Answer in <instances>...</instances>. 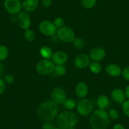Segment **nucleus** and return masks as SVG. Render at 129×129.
Listing matches in <instances>:
<instances>
[{"label": "nucleus", "instance_id": "f257e3e1", "mask_svg": "<svg viewBox=\"0 0 129 129\" xmlns=\"http://www.w3.org/2000/svg\"><path fill=\"white\" fill-rule=\"evenodd\" d=\"M58 112V107L57 104L51 100H48L41 103L37 109L38 118L44 121L53 120L56 116Z\"/></svg>", "mask_w": 129, "mask_h": 129}, {"label": "nucleus", "instance_id": "f03ea898", "mask_svg": "<svg viewBox=\"0 0 129 129\" xmlns=\"http://www.w3.org/2000/svg\"><path fill=\"white\" fill-rule=\"evenodd\" d=\"M89 122L92 129H106L110 123V117L105 110H98L91 114Z\"/></svg>", "mask_w": 129, "mask_h": 129}, {"label": "nucleus", "instance_id": "7ed1b4c3", "mask_svg": "<svg viewBox=\"0 0 129 129\" xmlns=\"http://www.w3.org/2000/svg\"><path fill=\"white\" fill-rule=\"evenodd\" d=\"M78 122L76 114L71 111H64L58 115L56 123L58 127L61 129H68L74 127Z\"/></svg>", "mask_w": 129, "mask_h": 129}, {"label": "nucleus", "instance_id": "20e7f679", "mask_svg": "<svg viewBox=\"0 0 129 129\" xmlns=\"http://www.w3.org/2000/svg\"><path fill=\"white\" fill-rule=\"evenodd\" d=\"M54 63L49 59H43L39 61L36 65V71L40 75L46 76L52 74L54 70Z\"/></svg>", "mask_w": 129, "mask_h": 129}, {"label": "nucleus", "instance_id": "39448f33", "mask_svg": "<svg viewBox=\"0 0 129 129\" xmlns=\"http://www.w3.org/2000/svg\"><path fill=\"white\" fill-rule=\"evenodd\" d=\"M57 36L61 41L64 43H71L75 38V32L73 29L66 26L58 28L57 30Z\"/></svg>", "mask_w": 129, "mask_h": 129}, {"label": "nucleus", "instance_id": "423d86ee", "mask_svg": "<svg viewBox=\"0 0 129 129\" xmlns=\"http://www.w3.org/2000/svg\"><path fill=\"white\" fill-rule=\"evenodd\" d=\"M77 110L80 115L86 116L90 115L92 110V104L88 99H82L77 105Z\"/></svg>", "mask_w": 129, "mask_h": 129}, {"label": "nucleus", "instance_id": "0eeeda50", "mask_svg": "<svg viewBox=\"0 0 129 129\" xmlns=\"http://www.w3.org/2000/svg\"><path fill=\"white\" fill-rule=\"evenodd\" d=\"M4 7L7 12L10 15H17L20 12L22 4L19 0H5Z\"/></svg>", "mask_w": 129, "mask_h": 129}, {"label": "nucleus", "instance_id": "6e6552de", "mask_svg": "<svg viewBox=\"0 0 129 129\" xmlns=\"http://www.w3.org/2000/svg\"><path fill=\"white\" fill-rule=\"evenodd\" d=\"M54 23L48 20L43 21L39 25V30L42 34L46 36H53L56 32Z\"/></svg>", "mask_w": 129, "mask_h": 129}, {"label": "nucleus", "instance_id": "1a4fd4ad", "mask_svg": "<svg viewBox=\"0 0 129 129\" xmlns=\"http://www.w3.org/2000/svg\"><path fill=\"white\" fill-rule=\"evenodd\" d=\"M51 98L53 101L56 104L61 105L66 100V93L64 89L61 87H56L51 92Z\"/></svg>", "mask_w": 129, "mask_h": 129}, {"label": "nucleus", "instance_id": "9d476101", "mask_svg": "<svg viewBox=\"0 0 129 129\" xmlns=\"http://www.w3.org/2000/svg\"><path fill=\"white\" fill-rule=\"evenodd\" d=\"M17 23L22 29L28 30L30 27V18L29 15L25 12H21L17 16Z\"/></svg>", "mask_w": 129, "mask_h": 129}, {"label": "nucleus", "instance_id": "9b49d317", "mask_svg": "<svg viewBox=\"0 0 129 129\" xmlns=\"http://www.w3.org/2000/svg\"><path fill=\"white\" fill-rule=\"evenodd\" d=\"M106 56V51L101 47H96L90 50L89 58L93 61L98 62L102 61Z\"/></svg>", "mask_w": 129, "mask_h": 129}, {"label": "nucleus", "instance_id": "f8f14e48", "mask_svg": "<svg viewBox=\"0 0 129 129\" xmlns=\"http://www.w3.org/2000/svg\"><path fill=\"white\" fill-rule=\"evenodd\" d=\"M90 63V58L86 54H80L77 56L74 60V64L77 69H84L89 66Z\"/></svg>", "mask_w": 129, "mask_h": 129}, {"label": "nucleus", "instance_id": "ddd939ff", "mask_svg": "<svg viewBox=\"0 0 129 129\" xmlns=\"http://www.w3.org/2000/svg\"><path fill=\"white\" fill-rule=\"evenodd\" d=\"M68 60V54L63 51H58L53 53L52 61L56 65H63Z\"/></svg>", "mask_w": 129, "mask_h": 129}, {"label": "nucleus", "instance_id": "4468645a", "mask_svg": "<svg viewBox=\"0 0 129 129\" xmlns=\"http://www.w3.org/2000/svg\"><path fill=\"white\" fill-rule=\"evenodd\" d=\"M106 72L110 76L113 77H118L121 74L122 70L117 64L111 63L106 67Z\"/></svg>", "mask_w": 129, "mask_h": 129}, {"label": "nucleus", "instance_id": "2eb2a0df", "mask_svg": "<svg viewBox=\"0 0 129 129\" xmlns=\"http://www.w3.org/2000/svg\"><path fill=\"white\" fill-rule=\"evenodd\" d=\"M75 93L80 98H84L88 94V87L84 82H79L75 87Z\"/></svg>", "mask_w": 129, "mask_h": 129}, {"label": "nucleus", "instance_id": "dca6fc26", "mask_svg": "<svg viewBox=\"0 0 129 129\" xmlns=\"http://www.w3.org/2000/svg\"><path fill=\"white\" fill-rule=\"evenodd\" d=\"M111 98L117 103H123L125 100V92L120 89H114L111 92Z\"/></svg>", "mask_w": 129, "mask_h": 129}, {"label": "nucleus", "instance_id": "f3484780", "mask_svg": "<svg viewBox=\"0 0 129 129\" xmlns=\"http://www.w3.org/2000/svg\"><path fill=\"white\" fill-rule=\"evenodd\" d=\"M39 0H23L22 7L27 12H33L38 7Z\"/></svg>", "mask_w": 129, "mask_h": 129}, {"label": "nucleus", "instance_id": "a211bd4d", "mask_svg": "<svg viewBox=\"0 0 129 129\" xmlns=\"http://www.w3.org/2000/svg\"><path fill=\"white\" fill-rule=\"evenodd\" d=\"M97 105L100 110H105L108 106L109 100L105 95H100L97 99Z\"/></svg>", "mask_w": 129, "mask_h": 129}, {"label": "nucleus", "instance_id": "6ab92c4d", "mask_svg": "<svg viewBox=\"0 0 129 129\" xmlns=\"http://www.w3.org/2000/svg\"><path fill=\"white\" fill-rule=\"evenodd\" d=\"M40 54L42 57L44 58V59H49L52 58L53 55V52L51 48H49V46H43L40 49Z\"/></svg>", "mask_w": 129, "mask_h": 129}, {"label": "nucleus", "instance_id": "aec40b11", "mask_svg": "<svg viewBox=\"0 0 129 129\" xmlns=\"http://www.w3.org/2000/svg\"><path fill=\"white\" fill-rule=\"evenodd\" d=\"M90 70L93 74H98L102 71V66L101 64L96 61L90 62L89 64Z\"/></svg>", "mask_w": 129, "mask_h": 129}, {"label": "nucleus", "instance_id": "412c9836", "mask_svg": "<svg viewBox=\"0 0 129 129\" xmlns=\"http://www.w3.org/2000/svg\"><path fill=\"white\" fill-rule=\"evenodd\" d=\"M73 46L76 49H82V48H84L85 47V41L84 39H82L81 38H75V39L73 41Z\"/></svg>", "mask_w": 129, "mask_h": 129}, {"label": "nucleus", "instance_id": "4be33fe9", "mask_svg": "<svg viewBox=\"0 0 129 129\" xmlns=\"http://www.w3.org/2000/svg\"><path fill=\"white\" fill-rule=\"evenodd\" d=\"M9 54L8 48L5 45L0 46V61H4L8 58Z\"/></svg>", "mask_w": 129, "mask_h": 129}, {"label": "nucleus", "instance_id": "5701e85b", "mask_svg": "<svg viewBox=\"0 0 129 129\" xmlns=\"http://www.w3.org/2000/svg\"><path fill=\"white\" fill-rule=\"evenodd\" d=\"M63 105H64V107L66 108L67 110H74V109L77 106V104L75 101L74 99L72 98L66 99V100L64 101Z\"/></svg>", "mask_w": 129, "mask_h": 129}, {"label": "nucleus", "instance_id": "b1692460", "mask_svg": "<svg viewBox=\"0 0 129 129\" xmlns=\"http://www.w3.org/2000/svg\"><path fill=\"white\" fill-rule=\"evenodd\" d=\"M97 0H81V4L86 9L92 8L95 5Z\"/></svg>", "mask_w": 129, "mask_h": 129}, {"label": "nucleus", "instance_id": "393cba45", "mask_svg": "<svg viewBox=\"0 0 129 129\" xmlns=\"http://www.w3.org/2000/svg\"><path fill=\"white\" fill-rule=\"evenodd\" d=\"M24 38L27 41L32 42L35 40L36 34L34 31L32 30H26L24 33Z\"/></svg>", "mask_w": 129, "mask_h": 129}, {"label": "nucleus", "instance_id": "a878e982", "mask_svg": "<svg viewBox=\"0 0 129 129\" xmlns=\"http://www.w3.org/2000/svg\"><path fill=\"white\" fill-rule=\"evenodd\" d=\"M54 72L56 75L61 77L66 74L67 70L66 68L64 67L63 65H56L54 67Z\"/></svg>", "mask_w": 129, "mask_h": 129}, {"label": "nucleus", "instance_id": "bb28decb", "mask_svg": "<svg viewBox=\"0 0 129 129\" xmlns=\"http://www.w3.org/2000/svg\"><path fill=\"white\" fill-rule=\"evenodd\" d=\"M53 23H54V26H55L56 28H61V27L64 26V20L63 18H61V17H57L54 20Z\"/></svg>", "mask_w": 129, "mask_h": 129}, {"label": "nucleus", "instance_id": "cd10ccee", "mask_svg": "<svg viewBox=\"0 0 129 129\" xmlns=\"http://www.w3.org/2000/svg\"><path fill=\"white\" fill-rule=\"evenodd\" d=\"M122 110L124 115L129 118V100H126L123 103Z\"/></svg>", "mask_w": 129, "mask_h": 129}, {"label": "nucleus", "instance_id": "c85d7f7f", "mask_svg": "<svg viewBox=\"0 0 129 129\" xmlns=\"http://www.w3.org/2000/svg\"><path fill=\"white\" fill-rule=\"evenodd\" d=\"M108 116L110 117V118H111V120H116L118 119L119 116V113L118 112V111L115 109H111L109 111V112L108 113Z\"/></svg>", "mask_w": 129, "mask_h": 129}, {"label": "nucleus", "instance_id": "c756f323", "mask_svg": "<svg viewBox=\"0 0 129 129\" xmlns=\"http://www.w3.org/2000/svg\"><path fill=\"white\" fill-rule=\"evenodd\" d=\"M121 74H122L123 77L125 80H128L129 81V66H127L125 68H124Z\"/></svg>", "mask_w": 129, "mask_h": 129}, {"label": "nucleus", "instance_id": "7c9ffc66", "mask_svg": "<svg viewBox=\"0 0 129 129\" xmlns=\"http://www.w3.org/2000/svg\"><path fill=\"white\" fill-rule=\"evenodd\" d=\"M54 128V125L50 121H45L42 125V129H53Z\"/></svg>", "mask_w": 129, "mask_h": 129}, {"label": "nucleus", "instance_id": "2f4dec72", "mask_svg": "<svg viewBox=\"0 0 129 129\" xmlns=\"http://www.w3.org/2000/svg\"><path fill=\"white\" fill-rule=\"evenodd\" d=\"M5 81L3 79L0 78V95H2L4 92L5 90Z\"/></svg>", "mask_w": 129, "mask_h": 129}, {"label": "nucleus", "instance_id": "473e14b6", "mask_svg": "<svg viewBox=\"0 0 129 129\" xmlns=\"http://www.w3.org/2000/svg\"><path fill=\"white\" fill-rule=\"evenodd\" d=\"M52 0H43L42 1V6L44 8H48L51 6Z\"/></svg>", "mask_w": 129, "mask_h": 129}, {"label": "nucleus", "instance_id": "72a5a7b5", "mask_svg": "<svg viewBox=\"0 0 129 129\" xmlns=\"http://www.w3.org/2000/svg\"><path fill=\"white\" fill-rule=\"evenodd\" d=\"M5 81L8 84H12L14 81V78L12 75H7L5 77Z\"/></svg>", "mask_w": 129, "mask_h": 129}, {"label": "nucleus", "instance_id": "f704fd0d", "mask_svg": "<svg viewBox=\"0 0 129 129\" xmlns=\"http://www.w3.org/2000/svg\"><path fill=\"white\" fill-rule=\"evenodd\" d=\"M9 20L12 23H15L16 21H17V17H15V15H11Z\"/></svg>", "mask_w": 129, "mask_h": 129}, {"label": "nucleus", "instance_id": "c9c22d12", "mask_svg": "<svg viewBox=\"0 0 129 129\" xmlns=\"http://www.w3.org/2000/svg\"><path fill=\"white\" fill-rule=\"evenodd\" d=\"M113 129H125V128H124V126L118 123L114 125Z\"/></svg>", "mask_w": 129, "mask_h": 129}, {"label": "nucleus", "instance_id": "e433bc0d", "mask_svg": "<svg viewBox=\"0 0 129 129\" xmlns=\"http://www.w3.org/2000/svg\"><path fill=\"white\" fill-rule=\"evenodd\" d=\"M125 94L126 97H127L129 99V85H128V86H126V87L125 88Z\"/></svg>", "mask_w": 129, "mask_h": 129}, {"label": "nucleus", "instance_id": "4c0bfd02", "mask_svg": "<svg viewBox=\"0 0 129 129\" xmlns=\"http://www.w3.org/2000/svg\"><path fill=\"white\" fill-rule=\"evenodd\" d=\"M3 70H4V67H3V64L0 63V74L3 72Z\"/></svg>", "mask_w": 129, "mask_h": 129}, {"label": "nucleus", "instance_id": "58836bf2", "mask_svg": "<svg viewBox=\"0 0 129 129\" xmlns=\"http://www.w3.org/2000/svg\"><path fill=\"white\" fill-rule=\"evenodd\" d=\"M53 129H61V128H60L59 127H54Z\"/></svg>", "mask_w": 129, "mask_h": 129}, {"label": "nucleus", "instance_id": "ea45409f", "mask_svg": "<svg viewBox=\"0 0 129 129\" xmlns=\"http://www.w3.org/2000/svg\"><path fill=\"white\" fill-rule=\"evenodd\" d=\"M68 129H75V128L72 127V128H68Z\"/></svg>", "mask_w": 129, "mask_h": 129}]
</instances>
